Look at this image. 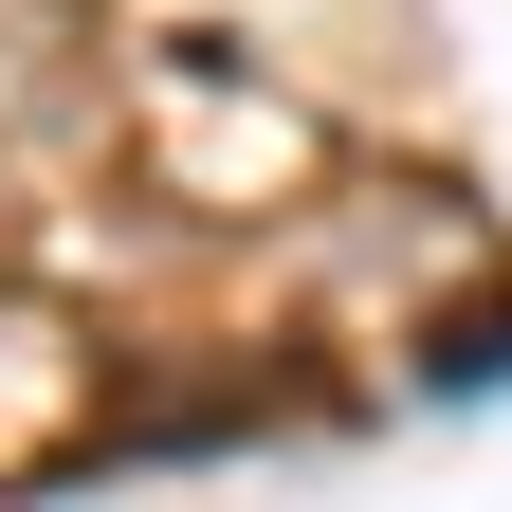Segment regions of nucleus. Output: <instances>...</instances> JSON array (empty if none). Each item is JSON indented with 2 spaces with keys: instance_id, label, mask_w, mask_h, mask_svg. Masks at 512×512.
<instances>
[{
  "instance_id": "obj_1",
  "label": "nucleus",
  "mask_w": 512,
  "mask_h": 512,
  "mask_svg": "<svg viewBox=\"0 0 512 512\" xmlns=\"http://www.w3.org/2000/svg\"><path fill=\"white\" fill-rule=\"evenodd\" d=\"M512 366V311H458V330H439V384H494Z\"/></svg>"
}]
</instances>
